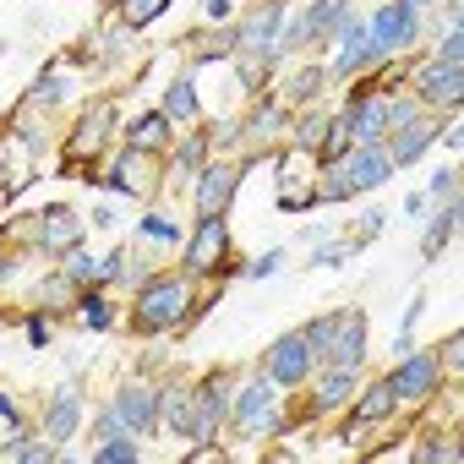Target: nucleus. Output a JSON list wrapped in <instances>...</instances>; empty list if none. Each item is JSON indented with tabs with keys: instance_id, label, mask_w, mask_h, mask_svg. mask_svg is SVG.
<instances>
[{
	"instance_id": "obj_1",
	"label": "nucleus",
	"mask_w": 464,
	"mask_h": 464,
	"mask_svg": "<svg viewBox=\"0 0 464 464\" xmlns=\"http://www.w3.org/2000/svg\"><path fill=\"white\" fill-rule=\"evenodd\" d=\"M186 306H191L186 285H180V279H159V285H148V290H142V301H137V323H142L148 334H159V328L180 323V317H186Z\"/></svg>"
},
{
	"instance_id": "obj_2",
	"label": "nucleus",
	"mask_w": 464,
	"mask_h": 464,
	"mask_svg": "<svg viewBox=\"0 0 464 464\" xmlns=\"http://www.w3.org/2000/svg\"><path fill=\"white\" fill-rule=\"evenodd\" d=\"M410 34H415V6L410 0H393V6H382L377 23L366 28V44H372V55H393V50L410 44Z\"/></svg>"
},
{
	"instance_id": "obj_3",
	"label": "nucleus",
	"mask_w": 464,
	"mask_h": 464,
	"mask_svg": "<svg viewBox=\"0 0 464 464\" xmlns=\"http://www.w3.org/2000/svg\"><path fill=\"white\" fill-rule=\"evenodd\" d=\"M224 252H229V229H224V218H218V213H202L197 236H191V246H186V268H191V274H213V268L224 263Z\"/></svg>"
},
{
	"instance_id": "obj_4",
	"label": "nucleus",
	"mask_w": 464,
	"mask_h": 464,
	"mask_svg": "<svg viewBox=\"0 0 464 464\" xmlns=\"http://www.w3.org/2000/svg\"><path fill=\"white\" fill-rule=\"evenodd\" d=\"M279 23H285V6H279V0L257 6V12L236 28V50H241V55H268L274 39H279Z\"/></svg>"
},
{
	"instance_id": "obj_5",
	"label": "nucleus",
	"mask_w": 464,
	"mask_h": 464,
	"mask_svg": "<svg viewBox=\"0 0 464 464\" xmlns=\"http://www.w3.org/2000/svg\"><path fill=\"white\" fill-rule=\"evenodd\" d=\"M323 355H328L334 366L355 372V366L366 361V317H361V312H339V328H334V339H328Z\"/></svg>"
},
{
	"instance_id": "obj_6",
	"label": "nucleus",
	"mask_w": 464,
	"mask_h": 464,
	"mask_svg": "<svg viewBox=\"0 0 464 464\" xmlns=\"http://www.w3.org/2000/svg\"><path fill=\"white\" fill-rule=\"evenodd\" d=\"M236 420L246 426V431H279L285 426V415H279V399H274V388H268V377L263 382H252L246 393H241V404H236Z\"/></svg>"
},
{
	"instance_id": "obj_7",
	"label": "nucleus",
	"mask_w": 464,
	"mask_h": 464,
	"mask_svg": "<svg viewBox=\"0 0 464 464\" xmlns=\"http://www.w3.org/2000/svg\"><path fill=\"white\" fill-rule=\"evenodd\" d=\"M115 415H121V426L126 431H148L153 420H159V393L153 388H142V382H126L121 393H115Z\"/></svg>"
},
{
	"instance_id": "obj_8",
	"label": "nucleus",
	"mask_w": 464,
	"mask_h": 464,
	"mask_svg": "<svg viewBox=\"0 0 464 464\" xmlns=\"http://www.w3.org/2000/svg\"><path fill=\"white\" fill-rule=\"evenodd\" d=\"M306 372H312V344H306V334L279 339L274 355H268V377H274V382H301Z\"/></svg>"
},
{
	"instance_id": "obj_9",
	"label": "nucleus",
	"mask_w": 464,
	"mask_h": 464,
	"mask_svg": "<svg viewBox=\"0 0 464 464\" xmlns=\"http://www.w3.org/2000/svg\"><path fill=\"white\" fill-rule=\"evenodd\" d=\"M388 153L377 148V142H361V153H344V180L350 186H361V191H372V186H382L388 180Z\"/></svg>"
},
{
	"instance_id": "obj_10",
	"label": "nucleus",
	"mask_w": 464,
	"mask_h": 464,
	"mask_svg": "<svg viewBox=\"0 0 464 464\" xmlns=\"http://www.w3.org/2000/svg\"><path fill=\"white\" fill-rule=\"evenodd\" d=\"M399 399H426L437 388V355H404V366L388 377Z\"/></svg>"
},
{
	"instance_id": "obj_11",
	"label": "nucleus",
	"mask_w": 464,
	"mask_h": 464,
	"mask_svg": "<svg viewBox=\"0 0 464 464\" xmlns=\"http://www.w3.org/2000/svg\"><path fill=\"white\" fill-rule=\"evenodd\" d=\"M420 99H431V104H459V93H464V77H459V66H448V61H431V66H420Z\"/></svg>"
},
{
	"instance_id": "obj_12",
	"label": "nucleus",
	"mask_w": 464,
	"mask_h": 464,
	"mask_svg": "<svg viewBox=\"0 0 464 464\" xmlns=\"http://www.w3.org/2000/svg\"><path fill=\"white\" fill-rule=\"evenodd\" d=\"M77 241H82V224H77L72 208H50V213L39 218V246H50V252H72Z\"/></svg>"
},
{
	"instance_id": "obj_13",
	"label": "nucleus",
	"mask_w": 464,
	"mask_h": 464,
	"mask_svg": "<svg viewBox=\"0 0 464 464\" xmlns=\"http://www.w3.org/2000/svg\"><path fill=\"white\" fill-rule=\"evenodd\" d=\"M77 426H82V399H77V388H61L44 410V431H50V442H66Z\"/></svg>"
},
{
	"instance_id": "obj_14",
	"label": "nucleus",
	"mask_w": 464,
	"mask_h": 464,
	"mask_svg": "<svg viewBox=\"0 0 464 464\" xmlns=\"http://www.w3.org/2000/svg\"><path fill=\"white\" fill-rule=\"evenodd\" d=\"M218 410H224V377H208V382L191 393V431H197V437H213Z\"/></svg>"
},
{
	"instance_id": "obj_15",
	"label": "nucleus",
	"mask_w": 464,
	"mask_h": 464,
	"mask_svg": "<svg viewBox=\"0 0 464 464\" xmlns=\"http://www.w3.org/2000/svg\"><path fill=\"white\" fill-rule=\"evenodd\" d=\"M229 191H236V169L213 164V169H202V186H197V208H202V213H224V208H229Z\"/></svg>"
},
{
	"instance_id": "obj_16",
	"label": "nucleus",
	"mask_w": 464,
	"mask_h": 464,
	"mask_svg": "<svg viewBox=\"0 0 464 464\" xmlns=\"http://www.w3.org/2000/svg\"><path fill=\"white\" fill-rule=\"evenodd\" d=\"M366 55H372V44H366V23H361V17H344V23H339V61H334V66H339V72H355Z\"/></svg>"
},
{
	"instance_id": "obj_17",
	"label": "nucleus",
	"mask_w": 464,
	"mask_h": 464,
	"mask_svg": "<svg viewBox=\"0 0 464 464\" xmlns=\"http://www.w3.org/2000/svg\"><path fill=\"white\" fill-rule=\"evenodd\" d=\"M344 115H350V131H355L361 142H377V137L388 131V104H350Z\"/></svg>"
},
{
	"instance_id": "obj_18",
	"label": "nucleus",
	"mask_w": 464,
	"mask_h": 464,
	"mask_svg": "<svg viewBox=\"0 0 464 464\" xmlns=\"http://www.w3.org/2000/svg\"><path fill=\"white\" fill-rule=\"evenodd\" d=\"M431 137H437L431 126H415V121H410V126L393 137V153H388V164H415V159L431 148Z\"/></svg>"
},
{
	"instance_id": "obj_19",
	"label": "nucleus",
	"mask_w": 464,
	"mask_h": 464,
	"mask_svg": "<svg viewBox=\"0 0 464 464\" xmlns=\"http://www.w3.org/2000/svg\"><path fill=\"white\" fill-rule=\"evenodd\" d=\"M159 410H164V420H169L175 437H191V393L186 388H164L159 393Z\"/></svg>"
},
{
	"instance_id": "obj_20",
	"label": "nucleus",
	"mask_w": 464,
	"mask_h": 464,
	"mask_svg": "<svg viewBox=\"0 0 464 464\" xmlns=\"http://www.w3.org/2000/svg\"><path fill=\"white\" fill-rule=\"evenodd\" d=\"M344 17H350V12H344V0H317V12L301 17V34H306V39H323V34H334Z\"/></svg>"
},
{
	"instance_id": "obj_21",
	"label": "nucleus",
	"mask_w": 464,
	"mask_h": 464,
	"mask_svg": "<svg viewBox=\"0 0 464 464\" xmlns=\"http://www.w3.org/2000/svg\"><path fill=\"white\" fill-rule=\"evenodd\" d=\"M110 121H115V110L110 104H99L82 126H77V137H72V153H93L99 142H104V131H110Z\"/></svg>"
},
{
	"instance_id": "obj_22",
	"label": "nucleus",
	"mask_w": 464,
	"mask_h": 464,
	"mask_svg": "<svg viewBox=\"0 0 464 464\" xmlns=\"http://www.w3.org/2000/svg\"><path fill=\"white\" fill-rule=\"evenodd\" d=\"M393 410H399V393H393V382H372L355 415H361V420H382V415H393Z\"/></svg>"
},
{
	"instance_id": "obj_23",
	"label": "nucleus",
	"mask_w": 464,
	"mask_h": 464,
	"mask_svg": "<svg viewBox=\"0 0 464 464\" xmlns=\"http://www.w3.org/2000/svg\"><path fill=\"white\" fill-rule=\"evenodd\" d=\"M164 115H175V121H191V115H197V88H191V77H175V82H169Z\"/></svg>"
},
{
	"instance_id": "obj_24",
	"label": "nucleus",
	"mask_w": 464,
	"mask_h": 464,
	"mask_svg": "<svg viewBox=\"0 0 464 464\" xmlns=\"http://www.w3.org/2000/svg\"><path fill=\"white\" fill-rule=\"evenodd\" d=\"M350 388H355V377H350L344 366H334V372L317 382V404H323V410H339V404L350 399Z\"/></svg>"
},
{
	"instance_id": "obj_25",
	"label": "nucleus",
	"mask_w": 464,
	"mask_h": 464,
	"mask_svg": "<svg viewBox=\"0 0 464 464\" xmlns=\"http://www.w3.org/2000/svg\"><path fill=\"white\" fill-rule=\"evenodd\" d=\"M350 142H355V131H350V115H339V121L323 131L317 153H323V159H344V153H350Z\"/></svg>"
},
{
	"instance_id": "obj_26",
	"label": "nucleus",
	"mask_w": 464,
	"mask_h": 464,
	"mask_svg": "<svg viewBox=\"0 0 464 464\" xmlns=\"http://www.w3.org/2000/svg\"><path fill=\"white\" fill-rule=\"evenodd\" d=\"M110 186H115V191H142V186H148V164H142L137 153H126V159L115 164V175H110Z\"/></svg>"
},
{
	"instance_id": "obj_27",
	"label": "nucleus",
	"mask_w": 464,
	"mask_h": 464,
	"mask_svg": "<svg viewBox=\"0 0 464 464\" xmlns=\"http://www.w3.org/2000/svg\"><path fill=\"white\" fill-rule=\"evenodd\" d=\"M453 224H459V208H442V213L431 218V229H426V246H420L426 257H437V252L453 241Z\"/></svg>"
},
{
	"instance_id": "obj_28",
	"label": "nucleus",
	"mask_w": 464,
	"mask_h": 464,
	"mask_svg": "<svg viewBox=\"0 0 464 464\" xmlns=\"http://www.w3.org/2000/svg\"><path fill=\"white\" fill-rule=\"evenodd\" d=\"M164 6H169V0H121V28H142V23H153Z\"/></svg>"
},
{
	"instance_id": "obj_29",
	"label": "nucleus",
	"mask_w": 464,
	"mask_h": 464,
	"mask_svg": "<svg viewBox=\"0 0 464 464\" xmlns=\"http://www.w3.org/2000/svg\"><path fill=\"white\" fill-rule=\"evenodd\" d=\"M131 142H137V148H159V142H164V115H142V121L131 126Z\"/></svg>"
},
{
	"instance_id": "obj_30",
	"label": "nucleus",
	"mask_w": 464,
	"mask_h": 464,
	"mask_svg": "<svg viewBox=\"0 0 464 464\" xmlns=\"http://www.w3.org/2000/svg\"><path fill=\"white\" fill-rule=\"evenodd\" d=\"M6 453L12 459H28V464H44V459H55V442H23V437H12Z\"/></svg>"
},
{
	"instance_id": "obj_31",
	"label": "nucleus",
	"mask_w": 464,
	"mask_h": 464,
	"mask_svg": "<svg viewBox=\"0 0 464 464\" xmlns=\"http://www.w3.org/2000/svg\"><path fill=\"white\" fill-rule=\"evenodd\" d=\"M99 464H137V442H126V437H110L99 453H93Z\"/></svg>"
},
{
	"instance_id": "obj_32",
	"label": "nucleus",
	"mask_w": 464,
	"mask_h": 464,
	"mask_svg": "<svg viewBox=\"0 0 464 464\" xmlns=\"http://www.w3.org/2000/svg\"><path fill=\"white\" fill-rule=\"evenodd\" d=\"M66 279H77V285H99V279H104V268H99L93 257H82V252H72V268H66Z\"/></svg>"
},
{
	"instance_id": "obj_33",
	"label": "nucleus",
	"mask_w": 464,
	"mask_h": 464,
	"mask_svg": "<svg viewBox=\"0 0 464 464\" xmlns=\"http://www.w3.org/2000/svg\"><path fill=\"white\" fill-rule=\"evenodd\" d=\"M317 88H323V72L312 66V72H301V77L290 82V99H301V104H306V99H317Z\"/></svg>"
},
{
	"instance_id": "obj_34",
	"label": "nucleus",
	"mask_w": 464,
	"mask_h": 464,
	"mask_svg": "<svg viewBox=\"0 0 464 464\" xmlns=\"http://www.w3.org/2000/svg\"><path fill=\"white\" fill-rule=\"evenodd\" d=\"M350 191H355V186L344 180V169H334V175H328V186H317L312 197H317V202H339V197H350Z\"/></svg>"
},
{
	"instance_id": "obj_35",
	"label": "nucleus",
	"mask_w": 464,
	"mask_h": 464,
	"mask_svg": "<svg viewBox=\"0 0 464 464\" xmlns=\"http://www.w3.org/2000/svg\"><path fill=\"white\" fill-rule=\"evenodd\" d=\"M334 328H339V317H323V323H312V328H306V344H312V355H323V350H328Z\"/></svg>"
},
{
	"instance_id": "obj_36",
	"label": "nucleus",
	"mask_w": 464,
	"mask_h": 464,
	"mask_svg": "<svg viewBox=\"0 0 464 464\" xmlns=\"http://www.w3.org/2000/svg\"><path fill=\"white\" fill-rule=\"evenodd\" d=\"M82 323H88V328H110V306H104L99 295H82Z\"/></svg>"
},
{
	"instance_id": "obj_37",
	"label": "nucleus",
	"mask_w": 464,
	"mask_h": 464,
	"mask_svg": "<svg viewBox=\"0 0 464 464\" xmlns=\"http://www.w3.org/2000/svg\"><path fill=\"white\" fill-rule=\"evenodd\" d=\"M61 93H66V82H61V77H50V72H44V77L34 82V99H39V104H55Z\"/></svg>"
},
{
	"instance_id": "obj_38",
	"label": "nucleus",
	"mask_w": 464,
	"mask_h": 464,
	"mask_svg": "<svg viewBox=\"0 0 464 464\" xmlns=\"http://www.w3.org/2000/svg\"><path fill=\"white\" fill-rule=\"evenodd\" d=\"M142 236L159 241V246H164V241H180V236H175V224H164V218H142Z\"/></svg>"
},
{
	"instance_id": "obj_39",
	"label": "nucleus",
	"mask_w": 464,
	"mask_h": 464,
	"mask_svg": "<svg viewBox=\"0 0 464 464\" xmlns=\"http://www.w3.org/2000/svg\"><path fill=\"white\" fill-rule=\"evenodd\" d=\"M442 61H448V66H464V34H459V28L448 34V44H442Z\"/></svg>"
},
{
	"instance_id": "obj_40",
	"label": "nucleus",
	"mask_w": 464,
	"mask_h": 464,
	"mask_svg": "<svg viewBox=\"0 0 464 464\" xmlns=\"http://www.w3.org/2000/svg\"><path fill=\"white\" fill-rule=\"evenodd\" d=\"M274 126H279V110H257V115H252V126H241V131H252V137H257V131H274Z\"/></svg>"
},
{
	"instance_id": "obj_41",
	"label": "nucleus",
	"mask_w": 464,
	"mask_h": 464,
	"mask_svg": "<svg viewBox=\"0 0 464 464\" xmlns=\"http://www.w3.org/2000/svg\"><path fill=\"white\" fill-rule=\"evenodd\" d=\"M323 131H328V126H323V121L312 115V121L301 126V137H295V142H301V148H317V142H323Z\"/></svg>"
},
{
	"instance_id": "obj_42",
	"label": "nucleus",
	"mask_w": 464,
	"mask_h": 464,
	"mask_svg": "<svg viewBox=\"0 0 464 464\" xmlns=\"http://www.w3.org/2000/svg\"><path fill=\"white\" fill-rule=\"evenodd\" d=\"M241 77L257 88V82H263V55H241Z\"/></svg>"
},
{
	"instance_id": "obj_43",
	"label": "nucleus",
	"mask_w": 464,
	"mask_h": 464,
	"mask_svg": "<svg viewBox=\"0 0 464 464\" xmlns=\"http://www.w3.org/2000/svg\"><path fill=\"white\" fill-rule=\"evenodd\" d=\"M453 180H459L453 169H437V175H431V197H453Z\"/></svg>"
},
{
	"instance_id": "obj_44",
	"label": "nucleus",
	"mask_w": 464,
	"mask_h": 464,
	"mask_svg": "<svg viewBox=\"0 0 464 464\" xmlns=\"http://www.w3.org/2000/svg\"><path fill=\"white\" fill-rule=\"evenodd\" d=\"M202 17L208 23H229V0H202Z\"/></svg>"
},
{
	"instance_id": "obj_45",
	"label": "nucleus",
	"mask_w": 464,
	"mask_h": 464,
	"mask_svg": "<svg viewBox=\"0 0 464 464\" xmlns=\"http://www.w3.org/2000/svg\"><path fill=\"white\" fill-rule=\"evenodd\" d=\"M415 121V104H388V126H410Z\"/></svg>"
},
{
	"instance_id": "obj_46",
	"label": "nucleus",
	"mask_w": 464,
	"mask_h": 464,
	"mask_svg": "<svg viewBox=\"0 0 464 464\" xmlns=\"http://www.w3.org/2000/svg\"><path fill=\"white\" fill-rule=\"evenodd\" d=\"M279 263H285V252H268V257H257V263H252V274H257V279H268Z\"/></svg>"
},
{
	"instance_id": "obj_47",
	"label": "nucleus",
	"mask_w": 464,
	"mask_h": 464,
	"mask_svg": "<svg viewBox=\"0 0 464 464\" xmlns=\"http://www.w3.org/2000/svg\"><path fill=\"white\" fill-rule=\"evenodd\" d=\"M39 295H44V301H66V279H44Z\"/></svg>"
},
{
	"instance_id": "obj_48",
	"label": "nucleus",
	"mask_w": 464,
	"mask_h": 464,
	"mask_svg": "<svg viewBox=\"0 0 464 464\" xmlns=\"http://www.w3.org/2000/svg\"><path fill=\"white\" fill-rule=\"evenodd\" d=\"M197 159H202V137H191V142L180 148V164H197Z\"/></svg>"
},
{
	"instance_id": "obj_49",
	"label": "nucleus",
	"mask_w": 464,
	"mask_h": 464,
	"mask_svg": "<svg viewBox=\"0 0 464 464\" xmlns=\"http://www.w3.org/2000/svg\"><path fill=\"white\" fill-rule=\"evenodd\" d=\"M459 344H464V339H459V334H448V344H442V355H448V366H459Z\"/></svg>"
},
{
	"instance_id": "obj_50",
	"label": "nucleus",
	"mask_w": 464,
	"mask_h": 464,
	"mask_svg": "<svg viewBox=\"0 0 464 464\" xmlns=\"http://www.w3.org/2000/svg\"><path fill=\"white\" fill-rule=\"evenodd\" d=\"M0 420H6V426H17V404H12L6 393H0Z\"/></svg>"
},
{
	"instance_id": "obj_51",
	"label": "nucleus",
	"mask_w": 464,
	"mask_h": 464,
	"mask_svg": "<svg viewBox=\"0 0 464 464\" xmlns=\"http://www.w3.org/2000/svg\"><path fill=\"white\" fill-rule=\"evenodd\" d=\"M0 274H6V268H0Z\"/></svg>"
},
{
	"instance_id": "obj_52",
	"label": "nucleus",
	"mask_w": 464,
	"mask_h": 464,
	"mask_svg": "<svg viewBox=\"0 0 464 464\" xmlns=\"http://www.w3.org/2000/svg\"><path fill=\"white\" fill-rule=\"evenodd\" d=\"M410 6H415V0H410Z\"/></svg>"
}]
</instances>
